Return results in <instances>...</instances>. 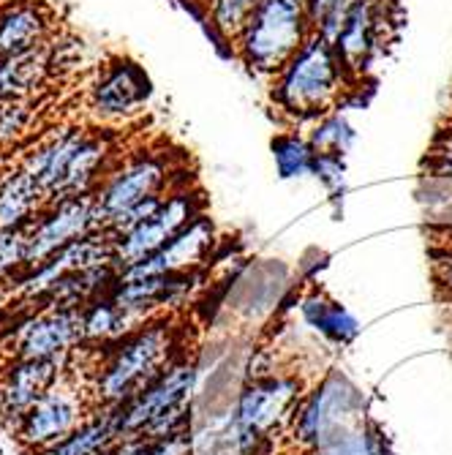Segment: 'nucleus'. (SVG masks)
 I'll list each match as a JSON object with an SVG mask.
<instances>
[{"instance_id": "1", "label": "nucleus", "mask_w": 452, "mask_h": 455, "mask_svg": "<svg viewBox=\"0 0 452 455\" xmlns=\"http://www.w3.org/2000/svg\"><path fill=\"white\" fill-rule=\"evenodd\" d=\"M180 319L161 314L147 319L126 339L109 347L91 379V403L96 409H115L145 390L163 368L175 363L180 352Z\"/></svg>"}, {"instance_id": "2", "label": "nucleus", "mask_w": 452, "mask_h": 455, "mask_svg": "<svg viewBox=\"0 0 452 455\" xmlns=\"http://www.w3.org/2000/svg\"><path fill=\"white\" fill-rule=\"evenodd\" d=\"M357 85L346 66L341 63L333 44L316 33L289 58L270 85L275 109L292 123H311L330 109H338L349 88Z\"/></svg>"}, {"instance_id": "3", "label": "nucleus", "mask_w": 452, "mask_h": 455, "mask_svg": "<svg viewBox=\"0 0 452 455\" xmlns=\"http://www.w3.org/2000/svg\"><path fill=\"white\" fill-rule=\"evenodd\" d=\"M308 382L297 371H267L242 385L232 406L229 431L240 455H281L278 444L305 395Z\"/></svg>"}, {"instance_id": "4", "label": "nucleus", "mask_w": 452, "mask_h": 455, "mask_svg": "<svg viewBox=\"0 0 452 455\" xmlns=\"http://www.w3.org/2000/svg\"><path fill=\"white\" fill-rule=\"evenodd\" d=\"M199 382V365L186 352L170 363L161 374L139 390L134 398L107 409L112 415L117 439H167L188 434L191 428V401Z\"/></svg>"}, {"instance_id": "5", "label": "nucleus", "mask_w": 452, "mask_h": 455, "mask_svg": "<svg viewBox=\"0 0 452 455\" xmlns=\"http://www.w3.org/2000/svg\"><path fill=\"white\" fill-rule=\"evenodd\" d=\"M365 423L368 418H365L362 393L341 371H327L300 398L283 444L292 450V455H308L311 450L333 442L336 436L354 431Z\"/></svg>"}, {"instance_id": "6", "label": "nucleus", "mask_w": 452, "mask_h": 455, "mask_svg": "<svg viewBox=\"0 0 452 455\" xmlns=\"http://www.w3.org/2000/svg\"><path fill=\"white\" fill-rule=\"evenodd\" d=\"M311 33L305 6H297L292 0H262L232 50L251 74L273 79Z\"/></svg>"}, {"instance_id": "7", "label": "nucleus", "mask_w": 452, "mask_h": 455, "mask_svg": "<svg viewBox=\"0 0 452 455\" xmlns=\"http://www.w3.org/2000/svg\"><path fill=\"white\" fill-rule=\"evenodd\" d=\"M191 178L186 175V167L167 150H142L126 161L120 158L93 191L101 229H107L117 216L131 211L134 204L167 194Z\"/></svg>"}, {"instance_id": "8", "label": "nucleus", "mask_w": 452, "mask_h": 455, "mask_svg": "<svg viewBox=\"0 0 452 455\" xmlns=\"http://www.w3.org/2000/svg\"><path fill=\"white\" fill-rule=\"evenodd\" d=\"M202 213H204V196L194 186V180L180 183L172 191H167L163 202L145 221H139L126 235L115 237L117 270H126V267L142 262L145 257L155 254L163 243H170L186 224H191Z\"/></svg>"}, {"instance_id": "9", "label": "nucleus", "mask_w": 452, "mask_h": 455, "mask_svg": "<svg viewBox=\"0 0 452 455\" xmlns=\"http://www.w3.org/2000/svg\"><path fill=\"white\" fill-rule=\"evenodd\" d=\"M85 398H91V393H82V390L71 387L66 379H58L14 423L17 439L33 450H44V447L60 442L76 426L88 420V411H96V406L88 403Z\"/></svg>"}, {"instance_id": "10", "label": "nucleus", "mask_w": 452, "mask_h": 455, "mask_svg": "<svg viewBox=\"0 0 452 455\" xmlns=\"http://www.w3.org/2000/svg\"><path fill=\"white\" fill-rule=\"evenodd\" d=\"M96 229H101V224L93 194H82L50 204L28 227V270L44 265L60 248Z\"/></svg>"}, {"instance_id": "11", "label": "nucleus", "mask_w": 452, "mask_h": 455, "mask_svg": "<svg viewBox=\"0 0 452 455\" xmlns=\"http://www.w3.org/2000/svg\"><path fill=\"white\" fill-rule=\"evenodd\" d=\"M218 245L216 221L202 213L186 224L170 243H163L155 254L142 262L120 270V278H142V275H172V273H196L213 259Z\"/></svg>"}, {"instance_id": "12", "label": "nucleus", "mask_w": 452, "mask_h": 455, "mask_svg": "<svg viewBox=\"0 0 452 455\" xmlns=\"http://www.w3.org/2000/svg\"><path fill=\"white\" fill-rule=\"evenodd\" d=\"M82 344V308H38L12 333V352L17 357H68Z\"/></svg>"}, {"instance_id": "13", "label": "nucleus", "mask_w": 452, "mask_h": 455, "mask_svg": "<svg viewBox=\"0 0 452 455\" xmlns=\"http://www.w3.org/2000/svg\"><path fill=\"white\" fill-rule=\"evenodd\" d=\"M104 265H115V237L104 229H96L85 237L68 243L66 248H60V251L52 254L44 265L30 267L20 278L17 292L22 300L36 303L60 275L76 273V270H91V267H104Z\"/></svg>"}, {"instance_id": "14", "label": "nucleus", "mask_w": 452, "mask_h": 455, "mask_svg": "<svg viewBox=\"0 0 452 455\" xmlns=\"http://www.w3.org/2000/svg\"><path fill=\"white\" fill-rule=\"evenodd\" d=\"M153 96V82L145 68L129 58L109 60L91 85V109L101 120H126L137 115Z\"/></svg>"}, {"instance_id": "15", "label": "nucleus", "mask_w": 452, "mask_h": 455, "mask_svg": "<svg viewBox=\"0 0 452 455\" xmlns=\"http://www.w3.org/2000/svg\"><path fill=\"white\" fill-rule=\"evenodd\" d=\"M385 30H387V0H352L344 30L333 47L354 82H360L365 71L382 55Z\"/></svg>"}, {"instance_id": "16", "label": "nucleus", "mask_w": 452, "mask_h": 455, "mask_svg": "<svg viewBox=\"0 0 452 455\" xmlns=\"http://www.w3.org/2000/svg\"><path fill=\"white\" fill-rule=\"evenodd\" d=\"M55 41V12L44 0L0 4V58L22 55Z\"/></svg>"}, {"instance_id": "17", "label": "nucleus", "mask_w": 452, "mask_h": 455, "mask_svg": "<svg viewBox=\"0 0 452 455\" xmlns=\"http://www.w3.org/2000/svg\"><path fill=\"white\" fill-rule=\"evenodd\" d=\"M66 365V357H17L4 379H0V401H4V418L14 426L25 411L44 395L58 379Z\"/></svg>"}, {"instance_id": "18", "label": "nucleus", "mask_w": 452, "mask_h": 455, "mask_svg": "<svg viewBox=\"0 0 452 455\" xmlns=\"http://www.w3.org/2000/svg\"><path fill=\"white\" fill-rule=\"evenodd\" d=\"M55 66V41L22 55L0 58V104L12 99H33L36 91L47 85Z\"/></svg>"}, {"instance_id": "19", "label": "nucleus", "mask_w": 452, "mask_h": 455, "mask_svg": "<svg viewBox=\"0 0 452 455\" xmlns=\"http://www.w3.org/2000/svg\"><path fill=\"white\" fill-rule=\"evenodd\" d=\"M41 211L44 196L22 167L0 175V229H28Z\"/></svg>"}, {"instance_id": "20", "label": "nucleus", "mask_w": 452, "mask_h": 455, "mask_svg": "<svg viewBox=\"0 0 452 455\" xmlns=\"http://www.w3.org/2000/svg\"><path fill=\"white\" fill-rule=\"evenodd\" d=\"M145 319L126 311L120 303H115L107 295L91 300L85 308H82V336H85V344H115L120 339H126L129 333H134L137 327H142Z\"/></svg>"}, {"instance_id": "21", "label": "nucleus", "mask_w": 452, "mask_h": 455, "mask_svg": "<svg viewBox=\"0 0 452 455\" xmlns=\"http://www.w3.org/2000/svg\"><path fill=\"white\" fill-rule=\"evenodd\" d=\"M300 314L305 319L308 327H313L319 336H324L327 341L333 344H352L360 333L357 319L333 298H327L321 289H311L300 298Z\"/></svg>"}, {"instance_id": "22", "label": "nucleus", "mask_w": 452, "mask_h": 455, "mask_svg": "<svg viewBox=\"0 0 452 455\" xmlns=\"http://www.w3.org/2000/svg\"><path fill=\"white\" fill-rule=\"evenodd\" d=\"M117 442V431L112 423V415L107 409H96L93 418H88L82 426H76L68 436L60 442L38 450V455H91L104 447H112Z\"/></svg>"}, {"instance_id": "23", "label": "nucleus", "mask_w": 452, "mask_h": 455, "mask_svg": "<svg viewBox=\"0 0 452 455\" xmlns=\"http://www.w3.org/2000/svg\"><path fill=\"white\" fill-rule=\"evenodd\" d=\"M273 161L281 180H303L313 178L316 148L311 145L308 134L300 132H283L273 140Z\"/></svg>"}, {"instance_id": "24", "label": "nucleus", "mask_w": 452, "mask_h": 455, "mask_svg": "<svg viewBox=\"0 0 452 455\" xmlns=\"http://www.w3.org/2000/svg\"><path fill=\"white\" fill-rule=\"evenodd\" d=\"M308 140L316 148V153H336V156H346L354 142H357V129L349 120V115L338 107L330 109L327 115L316 117L308 126Z\"/></svg>"}, {"instance_id": "25", "label": "nucleus", "mask_w": 452, "mask_h": 455, "mask_svg": "<svg viewBox=\"0 0 452 455\" xmlns=\"http://www.w3.org/2000/svg\"><path fill=\"white\" fill-rule=\"evenodd\" d=\"M308 455H393V450H390V439L385 436L382 426L368 420L365 426L346 431V434L336 436L333 442L311 450Z\"/></svg>"}, {"instance_id": "26", "label": "nucleus", "mask_w": 452, "mask_h": 455, "mask_svg": "<svg viewBox=\"0 0 452 455\" xmlns=\"http://www.w3.org/2000/svg\"><path fill=\"white\" fill-rule=\"evenodd\" d=\"M202 4H204V20L210 22L216 36L234 44L262 0H202Z\"/></svg>"}, {"instance_id": "27", "label": "nucleus", "mask_w": 452, "mask_h": 455, "mask_svg": "<svg viewBox=\"0 0 452 455\" xmlns=\"http://www.w3.org/2000/svg\"><path fill=\"white\" fill-rule=\"evenodd\" d=\"M352 9V0H305V14L311 22V30L321 36L327 44H336L346 14Z\"/></svg>"}, {"instance_id": "28", "label": "nucleus", "mask_w": 452, "mask_h": 455, "mask_svg": "<svg viewBox=\"0 0 452 455\" xmlns=\"http://www.w3.org/2000/svg\"><path fill=\"white\" fill-rule=\"evenodd\" d=\"M36 115L33 99H12L0 104V148L14 145L30 126Z\"/></svg>"}, {"instance_id": "29", "label": "nucleus", "mask_w": 452, "mask_h": 455, "mask_svg": "<svg viewBox=\"0 0 452 455\" xmlns=\"http://www.w3.org/2000/svg\"><path fill=\"white\" fill-rule=\"evenodd\" d=\"M313 178L321 188L330 194V199H344L346 194V156L336 153H319L313 164Z\"/></svg>"}, {"instance_id": "30", "label": "nucleus", "mask_w": 452, "mask_h": 455, "mask_svg": "<svg viewBox=\"0 0 452 455\" xmlns=\"http://www.w3.org/2000/svg\"><path fill=\"white\" fill-rule=\"evenodd\" d=\"M428 170L433 178L452 180V129L439 132L436 145H433L431 158H428Z\"/></svg>"}, {"instance_id": "31", "label": "nucleus", "mask_w": 452, "mask_h": 455, "mask_svg": "<svg viewBox=\"0 0 452 455\" xmlns=\"http://www.w3.org/2000/svg\"><path fill=\"white\" fill-rule=\"evenodd\" d=\"M431 259H433V281L439 286V292L452 303V248L444 243H436Z\"/></svg>"}, {"instance_id": "32", "label": "nucleus", "mask_w": 452, "mask_h": 455, "mask_svg": "<svg viewBox=\"0 0 452 455\" xmlns=\"http://www.w3.org/2000/svg\"><path fill=\"white\" fill-rule=\"evenodd\" d=\"M145 455H194V431L167 439H150Z\"/></svg>"}, {"instance_id": "33", "label": "nucleus", "mask_w": 452, "mask_h": 455, "mask_svg": "<svg viewBox=\"0 0 452 455\" xmlns=\"http://www.w3.org/2000/svg\"><path fill=\"white\" fill-rule=\"evenodd\" d=\"M91 455H117V442H115L112 447H104V450H99V452H91Z\"/></svg>"}, {"instance_id": "34", "label": "nucleus", "mask_w": 452, "mask_h": 455, "mask_svg": "<svg viewBox=\"0 0 452 455\" xmlns=\"http://www.w3.org/2000/svg\"><path fill=\"white\" fill-rule=\"evenodd\" d=\"M441 243H444V245H449V248H452V227H449V229H447V240H441Z\"/></svg>"}, {"instance_id": "35", "label": "nucleus", "mask_w": 452, "mask_h": 455, "mask_svg": "<svg viewBox=\"0 0 452 455\" xmlns=\"http://www.w3.org/2000/svg\"><path fill=\"white\" fill-rule=\"evenodd\" d=\"M0 418H4V401H0Z\"/></svg>"}, {"instance_id": "36", "label": "nucleus", "mask_w": 452, "mask_h": 455, "mask_svg": "<svg viewBox=\"0 0 452 455\" xmlns=\"http://www.w3.org/2000/svg\"><path fill=\"white\" fill-rule=\"evenodd\" d=\"M289 455H292V452H289Z\"/></svg>"}]
</instances>
